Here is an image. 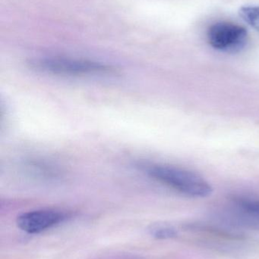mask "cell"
Returning a JSON list of instances; mask_svg holds the SVG:
<instances>
[{
  "label": "cell",
  "instance_id": "obj_6",
  "mask_svg": "<svg viewBox=\"0 0 259 259\" xmlns=\"http://www.w3.org/2000/svg\"><path fill=\"white\" fill-rule=\"evenodd\" d=\"M240 16L259 32V6H245L240 10Z\"/></svg>",
  "mask_w": 259,
  "mask_h": 259
},
{
  "label": "cell",
  "instance_id": "obj_5",
  "mask_svg": "<svg viewBox=\"0 0 259 259\" xmlns=\"http://www.w3.org/2000/svg\"><path fill=\"white\" fill-rule=\"evenodd\" d=\"M235 202L245 214L259 220V199H238Z\"/></svg>",
  "mask_w": 259,
  "mask_h": 259
},
{
  "label": "cell",
  "instance_id": "obj_7",
  "mask_svg": "<svg viewBox=\"0 0 259 259\" xmlns=\"http://www.w3.org/2000/svg\"><path fill=\"white\" fill-rule=\"evenodd\" d=\"M151 234L158 240H167L177 237L178 232L173 227L167 225H158L152 227L150 230Z\"/></svg>",
  "mask_w": 259,
  "mask_h": 259
},
{
  "label": "cell",
  "instance_id": "obj_4",
  "mask_svg": "<svg viewBox=\"0 0 259 259\" xmlns=\"http://www.w3.org/2000/svg\"><path fill=\"white\" fill-rule=\"evenodd\" d=\"M67 218L68 214L59 210H36L21 214L17 219V225L27 234H39L62 223Z\"/></svg>",
  "mask_w": 259,
  "mask_h": 259
},
{
  "label": "cell",
  "instance_id": "obj_3",
  "mask_svg": "<svg viewBox=\"0 0 259 259\" xmlns=\"http://www.w3.org/2000/svg\"><path fill=\"white\" fill-rule=\"evenodd\" d=\"M246 38L247 31L244 27L230 22L216 23L208 32L211 47L221 51H234L241 48Z\"/></svg>",
  "mask_w": 259,
  "mask_h": 259
},
{
  "label": "cell",
  "instance_id": "obj_1",
  "mask_svg": "<svg viewBox=\"0 0 259 259\" xmlns=\"http://www.w3.org/2000/svg\"><path fill=\"white\" fill-rule=\"evenodd\" d=\"M141 169L149 177L170 188L190 197H207L212 192L211 185L200 175L167 164H142Z\"/></svg>",
  "mask_w": 259,
  "mask_h": 259
},
{
  "label": "cell",
  "instance_id": "obj_2",
  "mask_svg": "<svg viewBox=\"0 0 259 259\" xmlns=\"http://www.w3.org/2000/svg\"><path fill=\"white\" fill-rule=\"evenodd\" d=\"M31 65L40 71L62 76H85L107 74L112 67L100 62L70 58H44L33 61Z\"/></svg>",
  "mask_w": 259,
  "mask_h": 259
}]
</instances>
